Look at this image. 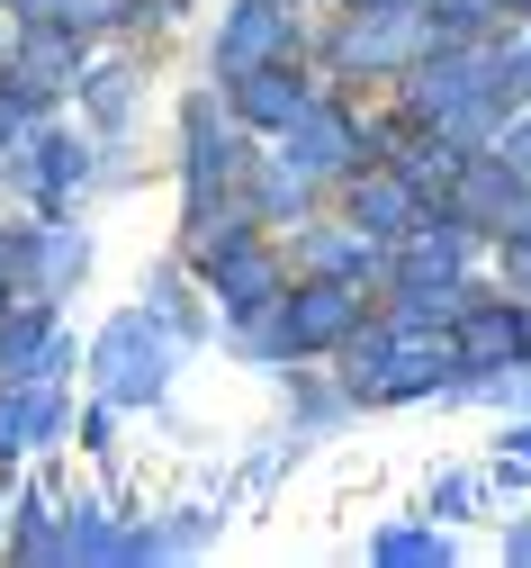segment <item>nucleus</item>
<instances>
[{
    "label": "nucleus",
    "mask_w": 531,
    "mask_h": 568,
    "mask_svg": "<svg viewBox=\"0 0 531 568\" xmlns=\"http://www.w3.org/2000/svg\"><path fill=\"white\" fill-rule=\"evenodd\" d=\"M100 371H109V388H118V397H144V388H163V343L144 352V316L109 325V343H100Z\"/></svg>",
    "instance_id": "f257e3e1"
},
{
    "label": "nucleus",
    "mask_w": 531,
    "mask_h": 568,
    "mask_svg": "<svg viewBox=\"0 0 531 568\" xmlns=\"http://www.w3.org/2000/svg\"><path fill=\"white\" fill-rule=\"evenodd\" d=\"M279 28H288V10H279V0H253V10L235 19V45H225V63H253V54H262Z\"/></svg>",
    "instance_id": "f03ea898"
},
{
    "label": "nucleus",
    "mask_w": 531,
    "mask_h": 568,
    "mask_svg": "<svg viewBox=\"0 0 531 568\" xmlns=\"http://www.w3.org/2000/svg\"><path fill=\"white\" fill-rule=\"evenodd\" d=\"M244 109H253V118H297V91H288L279 73H253V91H244Z\"/></svg>",
    "instance_id": "7ed1b4c3"
},
{
    "label": "nucleus",
    "mask_w": 531,
    "mask_h": 568,
    "mask_svg": "<svg viewBox=\"0 0 531 568\" xmlns=\"http://www.w3.org/2000/svg\"><path fill=\"white\" fill-rule=\"evenodd\" d=\"M504 343H513V316H478L460 352H469V362H496V352H504Z\"/></svg>",
    "instance_id": "20e7f679"
},
{
    "label": "nucleus",
    "mask_w": 531,
    "mask_h": 568,
    "mask_svg": "<svg viewBox=\"0 0 531 568\" xmlns=\"http://www.w3.org/2000/svg\"><path fill=\"white\" fill-rule=\"evenodd\" d=\"M513 452H522V460H531V424H522V434H513Z\"/></svg>",
    "instance_id": "39448f33"
}]
</instances>
